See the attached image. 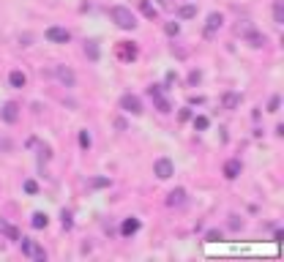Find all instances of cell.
Returning a JSON list of instances; mask_svg holds the SVG:
<instances>
[{
    "label": "cell",
    "mask_w": 284,
    "mask_h": 262,
    "mask_svg": "<svg viewBox=\"0 0 284 262\" xmlns=\"http://www.w3.org/2000/svg\"><path fill=\"white\" fill-rule=\"evenodd\" d=\"M109 17H112V22L118 25L120 30H134L137 28L134 14H131V8H126V6H112L109 8Z\"/></svg>",
    "instance_id": "obj_1"
},
{
    "label": "cell",
    "mask_w": 284,
    "mask_h": 262,
    "mask_svg": "<svg viewBox=\"0 0 284 262\" xmlns=\"http://www.w3.org/2000/svg\"><path fill=\"white\" fill-rule=\"evenodd\" d=\"M19 246H22V254L25 257H30V260H47V251L41 249V246L36 243V240H30V238H19Z\"/></svg>",
    "instance_id": "obj_2"
},
{
    "label": "cell",
    "mask_w": 284,
    "mask_h": 262,
    "mask_svg": "<svg viewBox=\"0 0 284 262\" xmlns=\"http://www.w3.org/2000/svg\"><path fill=\"white\" fill-rule=\"evenodd\" d=\"M120 110L123 112H129V115H142V101H140V96H134V93H126V96H120Z\"/></svg>",
    "instance_id": "obj_3"
},
{
    "label": "cell",
    "mask_w": 284,
    "mask_h": 262,
    "mask_svg": "<svg viewBox=\"0 0 284 262\" xmlns=\"http://www.w3.org/2000/svg\"><path fill=\"white\" fill-rule=\"evenodd\" d=\"M153 175L159 178V181H170L172 175H175V164H172L170 158H156V164H153Z\"/></svg>",
    "instance_id": "obj_4"
},
{
    "label": "cell",
    "mask_w": 284,
    "mask_h": 262,
    "mask_svg": "<svg viewBox=\"0 0 284 262\" xmlns=\"http://www.w3.org/2000/svg\"><path fill=\"white\" fill-rule=\"evenodd\" d=\"M221 22H224V17H221L219 11H213L211 17H208L205 28H202V36H205V38H213V36H216V30L221 28Z\"/></svg>",
    "instance_id": "obj_5"
},
{
    "label": "cell",
    "mask_w": 284,
    "mask_h": 262,
    "mask_svg": "<svg viewBox=\"0 0 284 262\" xmlns=\"http://www.w3.org/2000/svg\"><path fill=\"white\" fill-rule=\"evenodd\" d=\"M71 33L66 28H58V25H52V28H47V41H52V44H69Z\"/></svg>",
    "instance_id": "obj_6"
},
{
    "label": "cell",
    "mask_w": 284,
    "mask_h": 262,
    "mask_svg": "<svg viewBox=\"0 0 284 262\" xmlns=\"http://www.w3.org/2000/svg\"><path fill=\"white\" fill-rule=\"evenodd\" d=\"M186 199H189L186 188H172V191L167 194V205H170V208H183Z\"/></svg>",
    "instance_id": "obj_7"
},
{
    "label": "cell",
    "mask_w": 284,
    "mask_h": 262,
    "mask_svg": "<svg viewBox=\"0 0 284 262\" xmlns=\"http://www.w3.org/2000/svg\"><path fill=\"white\" fill-rule=\"evenodd\" d=\"M0 117H3L6 123H17V120H19V104H17V101H8V104H3Z\"/></svg>",
    "instance_id": "obj_8"
},
{
    "label": "cell",
    "mask_w": 284,
    "mask_h": 262,
    "mask_svg": "<svg viewBox=\"0 0 284 262\" xmlns=\"http://www.w3.org/2000/svg\"><path fill=\"white\" fill-rule=\"evenodd\" d=\"M55 76H58V79L63 82L66 87H74V85H77V76H74V71L66 69V66H55Z\"/></svg>",
    "instance_id": "obj_9"
},
{
    "label": "cell",
    "mask_w": 284,
    "mask_h": 262,
    "mask_svg": "<svg viewBox=\"0 0 284 262\" xmlns=\"http://www.w3.org/2000/svg\"><path fill=\"white\" fill-rule=\"evenodd\" d=\"M137 232H140V219H134V216L120 224V235H123V238H131V235H137Z\"/></svg>",
    "instance_id": "obj_10"
},
{
    "label": "cell",
    "mask_w": 284,
    "mask_h": 262,
    "mask_svg": "<svg viewBox=\"0 0 284 262\" xmlns=\"http://www.w3.org/2000/svg\"><path fill=\"white\" fill-rule=\"evenodd\" d=\"M221 107H224V110H238V107H241V93H235V90H230V93H224L221 96Z\"/></svg>",
    "instance_id": "obj_11"
},
{
    "label": "cell",
    "mask_w": 284,
    "mask_h": 262,
    "mask_svg": "<svg viewBox=\"0 0 284 262\" xmlns=\"http://www.w3.org/2000/svg\"><path fill=\"white\" fill-rule=\"evenodd\" d=\"M241 161H238V158H230V161H227L224 164V178H227V181H235V178H238V175H241Z\"/></svg>",
    "instance_id": "obj_12"
},
{
    "label": "cell",
    "mask_w": 284,
    "mask_h": 262,
    "mask_svg": "<svg viewBox=\"0 0 284 262\" xmlns=\"http://www.w3.org/2000/svg\"><path fill=\"white\" fill-rule=\"evenodd\" d=\"M118 55H120V60H134L137 58V47H134V44H129V41H120V44H118Z\"/></svg>",
    "instance_id": "obj_13"
},
{
    "label": "cell",
    "mask_w": 284,
    "mask_h": 262,
    "mask_svg": "<svg viewBox=\"0 0 284 262\" xmlns=\"http://www.w3.org/2000/svg\"><path fill=\"white\" fill-rule=\"evenodd\" d=\"M140 11L145 14V17L150 19V22H156V17H159V8L150 3V0H140Z\"/></svg>",
    "instance_id": "obj_14"
},
{
    "label": "cell",
    "mask_w": 284,
    "mask_h": 262,
    "mask_svg": "<svg viewBox=\"0 0 284 262\" xmlns=\"http://www.w3.org/2000/svg\"><path fill=\"white\" fill-rule=\"evenodd\" d=\"M246 44H248L251 49H260V47H265V36L257 33V30H251V33L246 36Z\"/></svg>",
    "instance_id": "obj_15"
},
{
    "label": "cell",
    "mask_w": 284,
    "mask_h": 262,
    "mask_svg": "<svg viewBox=\"0 0 284 262\" xmlns=\"http://www.w3.org/2000/svg\"><path fill=\"white\" fill-rule=\"evenodd\" d=\"M30 224H33V229H47V224H49V216L47 213H33V219H30Z\"/></svg>",
    "instance_id": "obj_16"
},
{
    "label": "cell",
    "mask_w": 284,
    "mask_h": 262,
    "mask_svg": "<svg viewBox=\"0 0 284 262\" xmlns=\"http://www.w3.org/2000/svg\"><path fill=\"white\" fill-rule=\"evenodd\" d=\"M178 17H180V19H194L197 17V6H194V3L180 6V8H178Z\"/></svg>",
    "instance_id": "obj_17"
},
{
    "label": "cell",
    "mask_w": 284,
    "mask_h": 262,
    "mask_svg": "<svg viewBox=\"0 0 284 262\" xmlns=\"http://www.w3.org/2000/svg\"><path fill=\"white\" fill-rule=\"evenodd\" d=\"M8 82H11V87H25L28 85V76H25L22 71H11V74H8Z\"/></svg>",
    "instance_id": "obj_18"
},
{
    "label": "cell",
    "mask_w": 284,
    "mask_h": 262,
    "mask_svg": "<svg viewBox=\"0 0 284 262\" xmlns=\"http://www.w3.org/2000/svg\"><path fill=\"white\" fill-rule=\"evenodd\" d=\"M85 55H88V58L90 60H99V41H93V38H90V41H85Z\"/></svg>",
    "instance_id": "obj_19"
},
{
    "label": "cell",
    "mask_w": 284,
    "mask_h": 262,
    "mask_svg": "<svg viewBox=\"0 0 284 262\" xmlns=\"http://www.w3.org/2000/svg\"><path fill=\"white\" fill-rule=\"evenodd\" d=\"M273 22H276V25L284 22V3H282V0H276V3H273Z\"/></svg>",
    "instance_id": "obj_20"
},
{
    "label": "cell",
    "mask_w": 284,
    "mask_h": 262,
    "mask_svg": "<svg viewBox=\"0 0 284 262\" xmlns=\"http://www.w3.org/2000/svg\"><path fill=\"white\" fill-rule=\"evenodd\" d=\"M235 30L243 36V38H246V36L251 33V30H254V25H251V19H243V22H238V28H235Z\"/></svg>",
    "instance_id": "obj_21"
},
{
    "label": "cell",
    "mask_w": 284,
    "mask_h": 262,
    "mask_svg": "<svg viewBox=\"0 0 284 262\" xmlns=\"http://www.w3.org/2000/svg\"><path fill=\"white\" fill-rule=\"evenodd\" d=\"M0 232H3V235H8L11 240H19V232L11 227V224H6V222H0Z\"/></svg>",
    "instance_id": "obj_22"
},
{
    "label": "cell",
    "mask_w": 284,
    "mask_h": 262,
    "mask_svg": "<svg viewBox=\"0 0 284 262\" xmlns=\"http://www.w3.org/2000/svg\"><path fill=\"white\" fill-rule=\"evenodd\" d=\"M227 227H230L232 232H238V229H243V219H241L238 213H232V216H230V222H227Z\"/></svg>",
    "instance_id": "obj_23"
},
{
    "label": "cell",
    "mask_w": 284,
    "mask_h": 262,
    "mask_svg": "<svg viewBox=\"0 0 284 262\" xmlns=\"http://www.w3.org/2000/svg\"><path fill=\"white\" fill-rule=\"evenodd\" d=\"M153 101H156V110H159V112H172V104L164 99V96H156Z\"/></svg>",
    "instance_id": "obj_24"
},
{
    "label": "cell",
    "mask_w": 284,
    "mask_h": 262,
    "mask_svg": "<svg viewBox=\"0 0 284 262\" xmlns=\"http://www.w3.org/2000/svg\"><path fill=\"white\" fill-rule=\"evenodd\" d=\"M208 126H211V120H208L205 115H197V117H194V128H197V131H205Z\"/></svg>",
    "instance_id": "obj_25"
},
{
    "label": "cell",
    "mask_w": 284,
    "mask_h": 262,
    "mask_svg": "<svg viewBox=\"0 0 284 262\" xmlns=\"http://www.w3.org/2000/svg\"><path fill=\"white\" fill-rule=\"evenodd\" d=\"M205 240H208V243H219V240H221V229H208Z\"/></svg>",
    "instance_id": "obj_26"
},
{
    "label": "cell",
    "mask_w": 284,
    "mask_h": 262,
    "mask_svg": "<svg viewBox=\"0 0 284 262\" xmlns=\"http://www.w3.org/2000/svg\"><path fill=\"white\" fill-rule=\"evenodd\" d=\"M60 224H63V229H71V227H74V219H71L69 210H63V213H60Z\"/></svg>",
    "instance_id": "obj_27"
},
{
    "label": "cell",
    "mask_w": 284,
    "mask_h": 262,
    "mask_svg": "<svg viewBox=\"0 0 284 262\" xmlns=\"http://www.w3.org/2000/svg\"><path fill=\"white\" fill-rule=\"evenodd\" d=\"M90 142H93V140H90V134H88V131H79V148H82V150H88V148H90Z\"/></svg>",
    "instance_id": "obj_28"
},
{
    "label": "cell",
    "mask_w": 284,
    "mask_h": 262,
    "mask_svg": "<svg viewBox=\"0 0 284 262\" xmlns=\"http://www.w3.org/2000/svg\"><path fill=\"white\" fill-rule=\"evenodd\" d=\"M109 186V178H93L90 181V188H106Z\"/></svg>",
    "instance_id": "obj_29"
},
{
    "label": "cell",
    "mask_w": 284,
    "mask_h": 262,
    "mask_svg": "<svg viewBox=\"0 0 284 262\" xmlns=\"http://www.w3.org/2000/svg\"><path fill=\"white\" fill-rule=\"evenodd\" d=\"M164 33L167 36H178V33H180V25H178V22H167L164 25Z\"/></svg>",
    "instance_id": "obj_30"
},
{
    "label": "cell",
    "mask_w": 284,
    "mask_h": 262,
    "mask_svg": "<svg viewBox=\"0 0 284 262\" xmlns=\"http://www.w3.org/2000/svg\"><path fill=\"white\" fill-rule=\"evenodd\" d=\"M200 79H202V71H200V69H194V71L189 74V85H191V87L200 85Z\"/></svg>",
    "instance_id": "obj_31"
},
{
    "label": "cell",
    "mask_w": 284,
    "mask_h": 262,
    "mask_svg": "<svg viewBox=\"0 0 284 262\" xmlns=\"http://www.w3.org/2000/svg\"><path fill=\"white\" fill-rule=\"evenodd\" d=\"M279 104H282V99H279V96H271V101H268V112H279Z\"/></svg>",
    "instance_id": "obj_32"
},
{
    "label": "cell",
    "mask_w": 284,
    "mask_h": 262,
    "mask_svg": "<svg viewBox=\"0 0 284 262\" xmlns=\"http://www.w3.org/2000/svg\"><path fill=\"white\" fill-rule=\"evenodd\" d=\"M25 194H38V183H36V181H25Z\"/></svg>",
    "instance_id": "obj_33"
},
{
    "label": "cell",
    "mask_w": 284,
    "mask_h": 262,
    "mask_svg": "<svg viewBox=\"0 0 284 262\" xmlns=\"http://www.w3.org/2000/svg\"><path fill=\"white\" fill-rule=\"evenodd\" d=\"M178 82V76H175V71H170V74H167V85H175Z\"/></svg>",
    "instance_id": "obj_34"
},
{
    "label": "cell",
    "mask_w": 284,
    "mask_h": 262,
    "mask_svg": "<svg viewBox=\"0 0 284 262\" xmlns=\"http://www.w3.org/2000/svg\"><path fill=\"white\" fill-rule=\"evenodd\" d=\"M159 6L161 8H172V3H170V0H159Z\"/></svg>",
    "instance_id": "obj_35"
}]
</instances>
